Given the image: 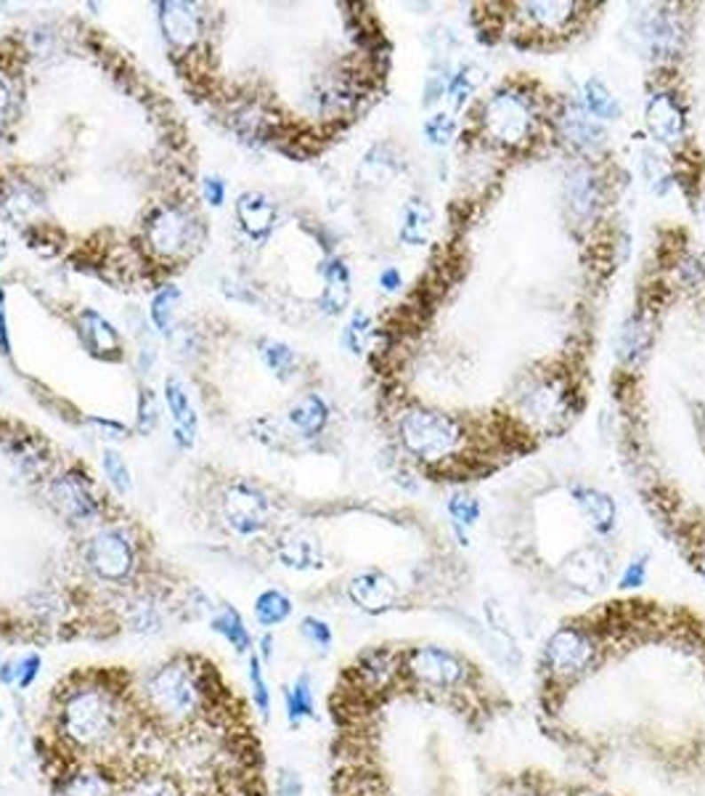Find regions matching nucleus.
<instances>
[{"mask_svg":"<svg viewBox=\"0 0 705 796\" xmlns=\"http://www.w3.org/2000/svg\"><path fill=\"white\" fill-rule=\"evenodd\" d=\"M59 728L75 749H104L120 738L123 712L109 690L77 688L64 696Z\"/></svg>","mask_w":705,"mask_h":796,"instance_id":"obj_1","label":"nucleus"},{"mask_svg":"<svg viewBox=\"0 0 705 796\" xmlns=\"http://www.w3.org/2000/svg\"><path fill=\"white\" fill-rule=\"evenodd\" d=\"M144 698L154 717L168 725H186L204 706V677L188 658H176L144 682Z\"/></svg>","mask_w":705,"mask_h":796,"instance_id":"obj_2","label":"nucleus"},{"mask_svg":"<svg viewBox=\"0 0 705 796\" xmlns=\"http://www.w3.org/2000/svg\"><path fill=\"white\" fill-rule=\"evenodd\" d=\"M597 645L591 632L583 626V621H567L557 626L538 661V685L541 690H557L575 680H581L594 661Z\"/></svg>","mask_w":705,"mask_h":796,"instance_id":"obj_3","label":"nucleus"},{"mask_svg":"<svg viewBox=\"0 0 705 796\" xmlns=\"http://www.w3.org/2000/svg\"><path fill=\"white\" fill-rule=\"evenodd\" d=\"M400 672L408 682L432 690L464 688L483 677L470 658L440 645H419L400 650Z\"/></svg>","mask_w":705,"mask_h":796,"instance_id":"obj_4","label":"nucleus"},{"mask_svg":"<svg viewBox=\"0 0 705 796\" xmlns=\"http://www.w3.org/2000/svg\"><path fill=\"white\" fill-rule=\"evenodd\" d=\"M398 430H400L403 446L424 462H438L451 457L462 441L459 425L448 414L430 411V409H408L400 417Z\"/></svg>","mask_w":705,"mask_h":796,"instance_id":"obj_5","label":"nucleus"},{"mask_svg":"<svg viewBox=\"0 0 705 796\" xmlns=\"http://www.w3.org/2000/svg\"><path fill=\"white\" fill-rule=\"evenodd\" d=\"M483 128L504 147H523L535 131L533 101L515 88L499 91L483 109Z\"/></svg>","mask_w":705,"mask_h":796,"instance_id":"obj_6","label":"nucleus"},{"mask_svg":"<svg viewBox=\"0 0 705 796\" xmlns=\"http://www.w3.org/2000/svg\"><path fill=\"white\" fill-rule=\"evenodd\" d=\"M91 569L107 582H123L133 571V547L120 531H104L88 545Z\"/></svg>","mask_w":705,"mask_h":796,"instance_id":"obj_7","label":"nucleus"},{"mask_svg":"<svg viewBox=\"0 0 705 796\" xmlns=\"http://www.w3.org/2000/svg\"><path fill=\"white\" fill-rule=\"evenodd\" d=\"M562 579L578 593L594 595L610 577V558L599 547H581L562 563Z\"/></svg>","mask_w":705,"mask_h":796,"instance_id":"obj_8","label":"nucleus"},{"mask_svg":"<svg viewBox=\"0 0 705 796\" xmlns=\"http://www.w3.org/2000/svg\"><path fill=\"white\" fill-rule=\"evenodd\" d=\"M226 518L236 534L252 537L268 521V502L247 486H234L226 497Z\"/></svg>","mask_w":705,"mask_h":796,"instance_id":"obj_9","label":"nucleus"},{"mask_svg":"<svg viewBox=\"0 0 705 796\" xmlns=\"http://www.w3.org/2000/svg\"><path fill=\"white\" fill-rule=\"evenodd\" d=\"M645 123H647V128H650V133L655 136V139H661V141H666V144H677L682 136H685V109H682V104L671 96V93H666V91H661V93H655L650 101H647V109H645Z\"/></svg>","mask_w":705,"mask_h":796,"instance_id":"obj_10","label":"nucleus"},{"mask_svg":"<svg viewBox=\"0 0 705 796\" xmlns=\"http://www.w3.org/2000/svg\"><path fill=\"white\" fill-rule=\"evenodd\" d=\"M348 595L360 610H366L371 616H379V613H384L395 605L398 587L382 571H366V574L352 579L351 587H348Z\"/></svg>","mask_w":705,"mask_h":796,"instance_id":"obj_11","label":"nucleus"},{"mask_svg":"<svg viewBox=\"0 0 705 796\" xmlns=\"http://www.w3.org/2000/svg\"><path fill=\"white\" fill-rule=\"evenodd\" d=\"M573 499H575L578 510L583 513V518L589 521V526L597 534H610L615 529L618 510H615V502L605 491L589 489V486H578V489H573Z\"/></svg>","mask_w":705,"mask_h":796,"instance_id":"obj_12","label":"nucleus"},{"mask_svg":"<svg viewBox=\"0 0 705 796\" xmlns=\"http://www.w3.org/2000/svg\"><path fill=\"white\" fill-rule=\"evenodd\" d=\"M276 555L279 561L287 566V569H295V571H311V569H321V545L319 539H313L311 534H287L279 547H276Z\"/></svg>","mask_w":705,"mask_h":796,"instance_id":"obj_13","label":"nucleus"},{"mask_svg":"<svg viewBox=\"0 0 705 796\" xmlns=\"http://www.w3.org/2000/svg\"><path fill=\"white\" fill-rule=\"evenodd\" d=\"M236 215L244 226V231L250 236H265L273 226L276 210L271 204V199L260 192H247L236 202Z\"/></svg>","mask_w":705,"mask_h":796,"instance_id":"obj_14","label":"nucleus"},{"mask_svg":"<svg viewBox=\"0 0 705 796\" xmlns=\"http://www.w3.org/2000/svg\"><path fill=\"white\" fill-rule=\"evenodd\" d=\"M565 398L567 394L559 380H543L523 396V406L535 419H554L565 411Z\"/></svg>","mask_w":705,"mask_h":796,"instance_id":"obj_15","label":"nucleus"},{"mask_svg":"<svg viewBox=\"0 0 705 796\" xmlns=\"http://www.w3.org/2000/svg\"><path fill=\"white\" fill-rule=\"evenodd\" d=\"M432 231V210L424 199H408L400 210V242L406 244H427Z\"/></svg>","mask_w":705,"mask_h":796,"instance_id":"obj_16","label":"nucleus"},{"mask_svg":"<svg viewBox=\"0 0 705 796\" xmlns=\"http://www.w3.org/2000/svg\"><path fill=\"white\" fill-rule=\"evenodd\" d=\"M324 292H321V308L332 316L343 314L351 300V271L343 260H332L324 271Z\"/></svg>","mask_w":705,"mask_h":796,"instance_id":"obj_17","label":"nucleus"},{"mask_svg":"<svg viewBox=\"0 0 705 796\" xmlns=\"http://www.w3.org/2000/svg\"><path fill=\"white\" fill-rule=\"evenodd\" d=\"M162 29L168 35V40L173 45H180V48H188L196 35H199V21H196V13L183 5V3H168L162 5Z\"/></svg>","mask_w":705,"mask_h":796,"instance_id":"obj_18","label":"nucleus"},{"mask_svg":"<svg viewBox=\"0 0 705 796\" xmlns=\"http://www.w3.org/2000/svg\"><path fill=\"white\" fill-rule=\"evenodd\" d=\"M165 396H168V406L176 417V435L183 446H194L196 438V414L188 403V394L183 391V383L178 378H168L165 383Z\"/></svg>","mask_w":705,"mask_h":796,"instance_id":"obj_19","label":"nucleus"},{"mask_svg":"<svg viewBox=\"0 0 705 796\" xmlns=\"http://www.w3.org/2000/svg\"><path fill=\"white\" fill-rule=\"evenodd\" d=\"M56 494H59L64 515H69L72 521H88L96 515V499L91 497L88 486L77 475H67L56 486Z\"/></svg>","mask_w":705,"mask_h":796,"instance_id":"obj_20","label":"nucleus"},{"mask_svg":"<svg viewBox=\"0 0 705 796\" xmlns=\"http://www.w3.org/2000/svg\"><path fill=\"white\" fill-rule=\"evenodd\" d=\"M520 8L530 27L543 32H557L570 24V19L578 11V3H523Z\"/></svg>","mask_w":705,"mask_h":796,"instance_id":"obj_21","label":"nucleus"},{"mask_svg":"<svg viewBox=\"0 0 705 796\" xmlns=\"http://www.w3.org/2000/svg\"><path fill=\"white\" fill-rule=\"evenodd\" d=\"M562 133L578 147V149H594L602 144V128L586 115V109L570 104L562 115Z\"/></svg>","mask_w":705,"mask_h":796,"instance_id":"obj_22","label":"nucleus"},{"mask_svg":"<svg viewBox=\"0 0 705 796\" xmlns=\"http://www.w3.org/2000/svg\"><path fill=\"white\" fill-rule=\"evenodd\" d=\"M188 236V226H186V218L170 210V212H162L154 218V223L149 226V239L157 250H165V252H176L183 247Z\"/></svg>","mask_w":705,"mask_h":796,"instance_id":"obj_23","label":"nucleus"},{"mask_svg":"<svg viewBox=\"0 0 705 796\" xmlns=\"http://www.w3.org/2000/svg\"><path fill=\"white\" fill-rule=\"evenodd\" d=\"M120 796H183V789L178 786L170 776H162V773H139V776H131L125 781Z\"/></svg>","mask_w":705,"mask_h":796,"instance_id":"obj_24","label":"nucleus"},{"mask_svg":"<svg viewBox=\"0 0 705 796\" xmlns=\"http://www.w3.org/2000/svg\"><path fill=\"white\" fill-rule=\"evenodd\" d=\"M327 417H329L327 403H324L319 396H313V394L300 398V401L289 409V422H292L295 427H300L303 433H308V435L319 433V430L327 425Z\"/></svg>","mask_w":705,"mask_h":796,"instance_id":"obj_25","label":"nucleus"},{"mask_svg":"<svg viewBox=\"0 0 705 796\" xmlns=\"http://www.w3.org/2000/svg\"><path fill=\"white\" fill-rule=\"evenodd\" d=\"M583 101H586V112L597 120H615L621 115V104L618 99L607 91V85L597 77L586 80L583 85Z\"/></svg>","mask_w":705,"mask_h":796,"instance_id":"obj_26","label":"nucleus"},{"mask_svg":"<svg viewBox=\"0 0 705 796\" xmlns=\"http://www.w3.org/2000/svg\"><path fill=\"white\" fill-rule=\"evenodd\" d=\"M83 338L88 343L91 351L104 354V351H117L120 348V338L112 330L109 322H104L96 311H85L83 314Z\"/></svg>","mask_w":705,"mask_h":796,"instance_id":"obj_27","label":"nucleus"},{"mask_svg":"<svg viewBox=\"0 0 705 796\" xmlns=\"http://www.w3.org/2000/svg\"><path fill=\"white\" fill-rule=\"evenodd\" d=\"M210 626L218 634H223L231 642V648H236V653H247L252 648V637H250V632H247V626H244V621H242V616H239L236 608H223L210 621Z\"/></svg>","mask_w":705,"mask_h":796,"instance_id":"obj_28","label":"nucleus"},{"mask_svg":"<svg viewBox=\"0 0 705 796\" xmlns=\"http://www.w3.org/2000/svg\"><path fill=\"white\" fill-rule=\"evenodd\" d=\"M567 204L575 215H591L599 204V187L589 173H578L567 181Z\"/></svg>","mask_w":705,"mask_h":796,"instance_id":"obj_29","label":"nucleus"},{"mask_svg":"<svg viewBox=\"0 0 705 796\" xmlns=\"http://www.w3.org/2000/svg\"><path fill=\"white\" fill-rule=\"evenodd\" d=\"M287 714H289V722L292 725H300L303 720L313 717L316 714V706H313V690H311V680L308 674H300L295 680V685L287 690Z\"/></svg>","mask_w":705,"mask_h":796,"instance_id":"obj_30","label":"nucleus"},{"mask_svg":"<svg viewBox=\"0 0 705 796\" xmlns=\"http://www.w3.org/2000/svg\"><path fill=\"white\" fill-rule=\"evenodd\" d=\"M292 613V602L289 597L279 590H268L255 600V616L263 626H276L281 624L287 616Z\"/></svg>","mask_w":705,"mask_h":796,"instance_id":"obj_31","label":"nucleus"},{"mask_svg":"<svg viewBox=\"0 0 705 796\" xmlns=\"http://www.w3.org/2000/svg\"><path fill=\"white\" fill-rule=\"evenodd\" d=\"M260 356L265 362V367L279 378V380H289L295 367H297V359H295V351H289L284 343H276V340H263L260 343Z\"/></svg>","mask_w":705,"mask_h":796,"instance_id":"obj_32","label":"nucleus"},{"mask_svg":"<svg viewBox=\"0 0 705 796\" xmlns=\"http://www.w3.org/2000/svg\"><path fill=\"white\" fill-rule=\"evenodd\" d=\"M448 513L454 518V529L462 539V545H467V537H464V529H472L480 518V502L472 499V497H464V494H456L448 499Z\"/></svg>","mask_w":705,"mask_h":796,"instance_id":"obj_33","label":"nucleus"},{"mask_svg":"<svg viewBox=\"0 0 705 796\" xmlns=\"http://www.w3.org/2000/svg\"><path fill=\"white\" fill-rule=\"evenodd\" d=\"M178 300H180V290H178L176 284L162 287V292L154 298V303H152V322L157 324L160 332H170L173 330Z\"/></svg>","mask_w":705,"mask_h":796,"instance_id":"obj_34","label":"nucleus"},{"mask_svg":"<svg viewBox=\"0 0 705 796\" xmlns=\"http://www.w3.org/2000/svg\"><path fill=\"white\" fill-rule=\"evenodd\" d=\"M480 80H483V75L475 67H462L456 75H451V80L446 85V93L454 101V107H462L472 96V91L480 85Z\"/></svg>","mask_w":705,"mask_h":796,"instance_id":"obj_35","label":"nucleus"},{"mask_svg":"<svg viewBox=\"0 0 705 796\" xmlns=\"http://www.w3.org/2000/svg\"><path fill=\"white\" fill-rule=\"evenodd\" d=\"M250 682H252V698L257 704V712L263 720H268V712H271V693H268V685H265V677H263V666H260V658L252 656L250 658Z\"/></svg>","mask_w":705,"mask_h":796,"instance_id":"obj_36","label":"nucleus"},{"mask_svg":"<svg viewBox=\"0 0 705 796\" xmlns=\"http://www.w3.org/2000/svg\"><path fill=\"white\" fill-rule=\"evenodd\" d=\"M104 473L107 478L115 483V489L120 494H128L131 491V473H128V465L125 459L115 451V449H107L104 451Z\"/></svg>","mask_w":705,"mask_h":796,"instance_id":"obj_37","label":"nucleus"},{"mask_svg":"<svg viewBox=\"0 0 705 796\" xmlns=\"http://www.w3.org/2000/svg\"><path fill=\"white\" fill-rule=\"evenodd\" d=\"M368 330H371V322L363 311H355L352 319L345 327V335H343V343L351 348L352 354H360L366 348V340H368Z\"/></svg>","mask_w":705,"mask_h":796,"instance_id":"obj_38","label":"nucleus"},{"mask_svg":"<svg viewBox=\"0 0 705 796\" xmlns=\"http://www.w3.org/2000/svg\"><path fill=\"white\" fill-rule=\"evenodd\" d=\"M454 133H456V125H454V120H451L448 115H432V117L424 123V136H427V141L435 144V147H446V144H451Z\"/></svg>","mask_w":705,"mask_h":796,"instance_id":"obj_39","label":"nucleus"},{"mask_svg":"<svg viewBox=\"0 0 705 796\" xmlns=\"http://www.w3.org/2000/svg\"><path fill=\"white\" fill-rule=\"evenodd\" d=\"M300 632H303L313 645H319L321 650H329V648H332V629H329L327 621H321V618H316V616H308V618H303Z\"/></svg>","mask_w":705,"mask_h":796,"instance_id":"obj_40","label":"nucleus"},{"mask_svg":"<svg viewBox=\"0 0 705 796\" xmlns=\"http://www.w3.org/2000/svg\"><path fill=\"white\" fill-rule=\"evenodd\" d=\"M154 427H157V401H154L152 391H144L141 398H139V422H136V430L141 435H149Z\"/></svg>","mask_w":705,"mask_h":796,"instance_id":"obj_41","label":"nucleus"},{"mask_svg":"<svg viewBox=\"0 0 705 796\" xmlns=\"http://www.w3.org/2000/svg\"><path fill=\"white\" fill-rule=\"evenodd\" d=\"M645 582H647V558H639V561H634V563L626 566V571L621 574L618 587H621V590H637V587H642Z\"/></svg>","mask_w":705,"mask_h":796,"instance_id":"obj_42","label":"nucleus"},{"mask_svg":"<svg viewBox=\"0 0 705 796\" xmlns=\"http://www.w3.org/2000/svg\"><path fill=\"white\" fill-rule=\"evenodd\" d=\"M276 792L279 796H303V781L297 778V773L281 770V776L276 781Z\"/></svg>","mask_w":705,"mask_h":796,"instance_id":"obj_43","label":"nucleus"},{"mask_svg":"<svg viewBox=\"0 0 705 796\" xmlns=\"http://www.w3.org/2000/svg\"><path fill=\"white\" fill-rule=\"evenodd\" d=\"M40 656H27L24 661H21V672H19V688H29L32 682H35V677L40 674Z\"/></svg>","mask_w":705,"mask_h":796,"instance_id":"obj_44","label":"nucleus"},{"mask_svg":"<svg viewBox=\"0 0 705 796\" xmlns=\"http://www.w3.org/2000/svg\"><path fill=\"white\" fill-rule=\"evenodd\" d=\"M223 197H226V187L218 176H210L204 179V199L212 204V207H220L223 204Z\"/></svg>","mask_w":705,"mask_h":796,"instance_id":"obj_45","label":"nucleus"},{"mask_svg":"<svg viewBox=\"0 0 705 796\" xmlns=\"http://www.w3.org/2000/svg\"><path fill=\"white\" fill-rule=\"evenodd\" d=\"M400 282H403V279H400V271L392 268V266L384 268V271L379 274V284H382V290H387V292H395V290L400 287Z\"/></svg>","mask_w":705,"mask_h":796,"instance_id":"obj_46","label":"nucleus"},{"mask_svg":"<svg viewBox=\"0 0 705 796\" xmlns=\"http://www.w3.org/2000/svg\"><path fill=\"white\" fill-rule=\"evenodd\" d=\"M3 287H0V354H11V343H8V327H5V306H3Z\"/></svg>","mask_w":705,"mask_h":796,"instance_id":"obj_47","label":"nucleus"},{"mask_svg":"<svg viewBox=\"0 0 705 796\" xmlns=\"http://www.w3.org/2000/svg\"><path fill=\"white\" fill-rule=\"evenodd\" d=\"M446 91V83L440 77H432V83H427V91H424V107L427 104H435L440 99V93Z\"/></svg>","mask_w":705,"mask_h":796,"instance_id":"obj_48","label":"nucleus"},{"mask_svg":"<svg viewBox=\"0 0 705 796\" xmlns=\"http://www.w3.org/2000/svg\"><path fill=\"white\" fill-rule=\"evenodd\" d=\"M19 672H21V664H16V661L3 664V669H0V682H3V685H11L13 680L19 682Z\"/></svg>","mask_w":705,"mask_h":796,"instance_id":"obj_49","label":"nucleus"},{"mask_svg":"<svg viewBox=\"0 0 705 796\" xmlns=\"http://www.w3.org/2000/svg\"><path fill=\"white\" fill-rule=\"evenodd\" d=\"M8 104H11V93H8V88H5V83L0 80V117L5 115V109H8Z\"/></svg>","mask_w":705,"mask_h":796,"instance_id":"obj_50","label":"nucleus"},{"mask_svg":"<svg viewBox=\"0 0 705 796\" xmlns=\"http://www.w3.org/2000/svg\"><path fill=\"white\" fill-rule=\"evenodd\" d=\"M260 648H263V661H271V648H273V637H271V634H265V637H263V642H260Z\"/></svg>","mask_w":705,"mask_h":796,"instance_id":"obj_51","label":"nucleus"},{"mask_svg":"<svg viewBox=\"0 0 705 796\" xmlns=\"http://www.w3.org/2000/svg\"><path fill=\"white\" fill-rule=\"evenodd\" d=\"M701 563H703V571H705V542H703V547H701Z\"/></svg>","mask_w":705,"mask_h":796,"instance_id":"obj_52","label":"nucleus"},{"mask_svg":"<svg viewBox=\"0 0 705 796\" xmlns=\"http://www.w3.org/2000/svg\"><path fill=\"white\" fill-rule=\"evenodd\" d=\"M599 796H610V794H599Z\"/></svg>","mask_w":705,"mask_h":796,"instance_id":"obj_53","label":"nucleus"}]
</instances>
